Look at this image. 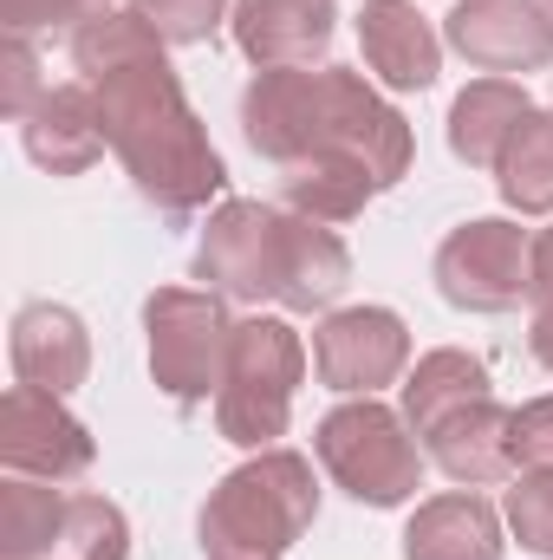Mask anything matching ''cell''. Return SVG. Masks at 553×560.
I'll return each instance as SVG.
<instances>
[{
	"instance_id": "cb8c5ba5",
	"label": "cell",
	"mask_w": 553,
	"mask_h": 560,
	"mask_svg": "<svg viewBox=\"0 0 553 560\" xmlns=\"http://www.w3.org/2000/svg\"><path fill=\"white\" fill-rule=\"evenodd\" d=\"M59 522H66V495L59 489H39L33 476H7L0 482V555L7 560H52Z\"/></svg>"
},
{
	"instance_id": "8992f818",
	"label": "cell",
	"mask_w": 553,
	"mask_h": 560,
	"mask_svg": "<svg viewBox=\"0 0 553 560\" xmlns=\"http://www.w3.org/2000/svg\"><path fill=\"white\" fill-rule=\"evenodd\" d=\"M436 293L462 313H508L534 293V242L502 222V215H482V222H462L443 235L436 248Z\"/></svg>"
},
{
	"instance_id": "7402d4cb",
	"label": "cell",
	"mask_w": 553,
	"mask_h": 560,
	"mask_svg": "<svg viewBox=\"0 0 553 560\" xmlns=\"http://www.w3.org/2000/svg\"><path fill=\"white\" fill-rule=\"evenodd\" d=\"M372 196H378V183H372V170L352 163V156H306V163L280 170V202H286L293 215L326 222V229L365 215Z\"/></svg>"
},
{
	"instance_id": "7a4b0ae2",
	"label": "cell",
	"mask_w": 553,
	"mask_h": 560,
	"mask_svg": "<svg viewBox=\"0 0 553 560\" xmlns=\"http://www.w3.org/2000/svg\"><path fill=\"white\" fill-rule=\"evenodd\" d=\"M319 515V482L299 450H255L228 469L202 502V555L209 560H286Z\"/></svg>"
},
{
	"instance_id": "d6986e66",
	"label": "cell",
	"mask_w": 553,
	"mask_h": 560,
	"mask_svg": "<svg viewBox=\"0 0 553 560\" xmlns=\"http://www.w3.org/2000/svg\"><path fill=\"white\" fill-rule=\"evenodd\" d=\"M404 560H502V515L475 495H430L404 528Z\"/></svg>"
},
{
	"instance_id": "e575fe53",
	"label": "cell",
	"mask_w": 553,
	"mask_h": 560,
	"mask_svg": "<svg viewBox=\"0 0 553 560\" xmlns=\"http://www.w3.org/2000/svg\"><path fill=\"white\" fill-rule=\"evenodd\" d=\"M548 13H553V0H548Z\"/></svg>"
},
{
	"instance_id": "1f68e13d",
	"label": "cell",
	"mask_w": 553,
	"mask_h": 560,
	"mask_svg": "<svg viewBox=\"0 0 553 560\" xmlns=\"http://www.w3.org/2000/svg\"><path fill=\"white\" fill-rule=\"evenodd\" d=\"M528 346H534V359L553 372V293L548 300H534V326H528Z\"/></svg>"
},
{
	"instance_id": "9a60e30c",
	"label": "cell",
	"mask_w": 553,
	"mask_h": 560,
	"mask_svg": "<svg viewBox=\"0 0 553 560\" xmlns=\"http://www.w3.org/2000/svg\"><path fill=\"white\" fill-rule=\"evenodd\" d=\"M26 156L46 176H85L111 143H105V118H98V92L92 85H59L33 105V118L20 125Z\"/></svg>"
},
{
	"instance_id": "30bf717a",
	"label": "cell",
	"mask_w": 553,
	"mask_h": 560,
	"mask_svg": "<svg viewBox=\"0 0 553 560\" xmlns=\"http://www.w3.org/2000/svg\"><path fill=\"white\" fill-rule=\"evenodd\" d=\"M196 280L222 300H274L280 287V209L222 202L196 242Z\"/></svg>"
},
{
	"instance_id": "7c38bea8",
	"label": "cell",
	"mask_w": 553,
	"mask_h": 560,
	"mask_svg": "<svg viewBox=\"0 0 553 560\" xmlns=\"http://www.w3.org/2000/svg\"><path fill=\"white\" fill-rule=\"evenodd\" d=\"M319 112H326V79L313 66L255 72V85L242 92V131L255 143V156H268L280 170L319 150Z\"/></svg>"
},
{
	"instance_id": "4dcf8cb0",
	"label": "cell",
	"mask_w": 553,
	"mask_h": 560,
	"mask_svg": "<svg viewBox=\"0 0 553 560\" xmlns=\"http://www.w3.org/2000/svg\"><path fill=\"white\" fill-rule=\"evenodd\" d=\"M0 20H7V33H33V26H59V20L79 26V0H0Z\"/></svg>"
},
{
	"instance_id": "83f0119b",
	"label": "cell",
	"mask_w": 553,
	"mask_h": 560,
	"mask_svg": "<svg viewBox=\"0 0 553 560\" xmlns=\"http://www.w3.org/2000/svg\"><path fill=\"white\" fill-rule=\"evenodd\" d=\"M138 13L156 26L163 46H202L228 20V0H138Z\"/></svg>"
},
{
	"instance_id": "836d02e7",
	"label": "cell",
	"mask_w": 553,
	"mask_h": 560,
	"mask_svg": "<svg viewBox=\"0 0 553 560\" xmlns=\"http://www.w3.org/2000/svg\"><path fill=\"white\" fill-rule=\"evenodd\" d=\"M98 13H118V0H79V26L98 20Z\"/></svg>"
},
{
	"instance_id": "9c48e42d",
	"label": "cell",
	"mask_w": 553,
	"mask_h": 560,
	"mask_svg": "<svg viewBox=\"0 0 553 560\" xmlns=\"http://www.w3.org/2000/svg\"><path fill=\"white\" fill-rule=\"evenodd\" d=\"M0 463L33 482H79L98 463V443L52 392L13 385L0 398Z\"/></svg>"
},
{
	"instance_id": "5bb4252c",
	"label": "cell",
	"mask_w": 553,
	"mask_h": 560,
	"mask_svg": "<svg viewBox=\"0 0 553 560\" xmlns=\"http://www.w3.org/2000/svg\"><path fill=\"white\" fill-rule=\"evenodd\" d=\"M7 352H13V378L33 392H52V398L79 392L92 378V332L72 306H52V300H33L13 313Z\"/></svg>"
},
{
	"instance_id": "d4e9b609",
	"label": "cell",
	"mask_w": 553,
	"mask_h": 560,
	"mask_svg": "<svg viewBox=\"0 0 553 560\" xmlns=\"http://www.w3.org/2000/svg\"><path fill=\"white\" fill-rule=\"evenodd\" d=\"M143 52H163V39H156V26L143 20L138 7H118V13H98V20L72 26V66L85 79H105L111 66L143 59Z\"/></svg>"
},
{
	"instance_id": "4fadbf2b",
	"label": "cell",
	"mask_w": 553,
	"mask_h": 560,
	"mask_svg": "<svg viewBox=\"0 0 553 560\" xmlns=\"http://www.w3.org/2000/svg\"><path fill=\"white\" fill-rule=\"evenodd\" d=\"M235 46L248 52L255 72L274 66H319L339 33L332 0H235Z\"/></svg>"
},
{
	"instance_id": "484cf974",
	"label": "cell",
	"mask_w": 553,
	"mask_h": 560,
	"mask_svg": "<svg viewBox=\"0 0 553 560\" xmlns=\"http://www.w3.org/2000/svg\"><path fill=\"white\" fill-rule=\"evenodd\" d=\"M52 560H131V522L105 495H66Z\"/></svg>"
},
{
	"instance_id": "2e32d148",
	"label": "cell",
	"mask_w": 553,
	"mask_h": 560,
	"mask_svg": "<svg viewBox=\"0 0 553 560\" xmlns=\"http://www.w3.org/2000/svg\"><path fill=\"white\" fill-rule=\"evenodd\" d=\"M358 46H365V66L391 92H430L436 72H443V39L430 33V20L416 13L411 0H365Z\"/></svg>"
},
{
	"instance_id": "277c9868",
	"label": "cell",
	"mask_w": 553,
	"mask_h": 560,
	"mask_svg": "<svg viewBox=\"0 0 553 560\" xmlns=\"http://www.w3.org/2000/svg\"><path fill=\"white\" fill-rule=\"evenodd\" d=\"M306 372V346L286 319H242L228 346V372L215 392V430L235 450H274L293 418V392Z\"/></svg>"
},
{
	"instance_id": "8fae6325",
	"label": "cell",
	"mask_w": 553,
	"mask_h": 560,
	"mask_svg": "<svg viewBox=\"0 0 553 560\" xmlns=\"http://www.w3.org/2000/svg\"><path fill=\"white\" fill-rule=\"evenodd\" d=\"M443 39L475 72H541L553 66V13L541 0H456L443 20Z\"/></svg>"
},
{
	"instance_id": "3957f363",
	"label": "cell",
	"mask_w": 553,
	"mask_h": 560,
	"mask_svg": "<svg viewBox=\"0 0 553 560\" xmlns=\"http://www.w3.org/2000/svg\"><path fill=\"white\" fill-rule=\"evenodd\" d=\"M313 450L326 463V476L365 502V509H404L423 489V450L404 411L378 405V398H352L339 411H326L313 430Z\"/></svg>"
},
{
	"instance_id": "44dd1931",
	"label": "cell",
	"mask_w": 553,
	"mask_h": 560,
	"mask_svg": "<svg viewBox=\"0 0 553 560\" xmlns=\"http://www.w3.org/2000/svg\"><path fill=\"white\" fill-rule=\"evenodd\" d=\"M528 112H534V105H528V92H521L515 79H475V85H462L456 105H449V150H456L469 170H495L502 150H508V138H515V125H521Z\"/></svg>"
},
{
	"instance_id": "603a6c76",
	"label": "cell",
	"mask_w": 553,
	"mask_h": 560,
	"mask_svg": "<svg viewBox=\"0 0 553 560\" xmlns=\"http://www.w3.org/2000/svg\"><path fill=\"white\" fill-rule=\"evenodd\" d=\"M502 202L521 215H553V112H528L495 163Z\"/></svg>"
},
{
	"instance_id": "ba28073f",
	"label": "cell",
	"mask_w": 553,
	"mask_h": 560,
	"mask_svg": "<svg viewBox=\"0 0 553 560\" xmlns=\"http://www.w3.org/2000/svg\"><path fill=\"white\" fill-rule=\"evenodd\" d=\"M411 365V326L391 306H345L326 313V326L313 332V372L326 392L345 398H378L385 385H398Z\"/></svg>"
},
{
	"instance_id": "ffe728a7",
	"label": "cell",
	"mask_w": 553,
	"mask_h": 560,
	"mask_svg": "<svg viewBox=\"0 0 553 560\" xmlns=\"http://www.w3.org/2000/svg\"><path fill=\"white\" fill-rule=\"evenodd\" d=\"M482 398H495L489 365H482L475 352L436 346V352L416 359V372L404 378V423H411L416 443H423V436H436L443 423L456 418V411H469V405H482Z\"/></svg>"
},
{
	"instance_id": "f1b7e54d",
	"label": "cell",
	"mask_w": 553,
	"mask_h": 560,
	"mask_svg": "<svg viewBox=\"0 0 553 560\" xmlns=\"http://www.w3.org/2000/svg\"><path fill=\"white\" fill-rule=\"evenodd\" d=\"M39 98H46V85H39V52L26 46V33H7V46H0V112H7L13 125H26Z\"/></svg>"
},
{
	"instance_id": "e0dca14e",
	"label": "cell",
	"mask_w": 553,
	"mask_h": 560,
	"mask_svg": "<svg viewBox=\"0 0 553 560\" xmlns=\"http://www.w3.org/2000/svg\"><path fill=\"white\" fill-rule=\"evenodd\" d=\"M345 287H352V255H345V242H339L326 222L280 209V287H274L280 306H286V313H319V306H332Z\"/></svg>"
},
{
	"instance_id": "f546056e",
	"label": "cell",
	"mask_w": 553,
	"mask_h": 560,
	"mask_svg": "<svg viewBox=\"0 0 553 560\" xmlns=\"http://www.w3.org/2000/svg\"><path fill=\"white\" fill-rule=\"evenodd\" d=\"M515 463L521 469H553V398H534L515 411Z\"/></svg>"
},
{
	"instance_id": "6da1fadb",
	"label": "cell",
	"mask_w": 553,
	"mask_h": 560,
	"mask_svg": "<svg viewBox=\"0 0 553 560\" xmlns=\"http://www.w3.org/2000/svg\"><path fill=\"white\" fill-rule=\"evenodd\" d=\"M98 92V118H105V143L125 163V176L138 183L143 202H156L163 215H196L222 196L228 170L222 150L209 143L202 118L183 98V79L169 72L163 52H143L111 66L105 79H85Z\"/></svg>"
},
{
	"instance_id": "52a82bcc",
	"label": "cell",
	"mask_w": 553,
	"mask_h": 560,
	"mask_svg": "<svg viewBox=\"0 0 553 560\" xmlns=\"http://www.w3.org/2000/svg\"><path fill=\"white\" fill-rule=\"evenodd\" d=\"M319 79H326V112H319V150L313 156H352L372 170L378 189L404 183V170H411L404 112H391L365 85V72H352V66H319Z\"/></svg>"
},
{
	"instance_id": "4316f807",
	"label": "cell",
	"mask_w": 553,
	"mask_h": 560,
	"mask_svg": "<svg viewBox=\"0 0 553 560\" xmlns=\"http://www.w3.org/2000/svg\"><path fill=\"white\" fill-rule=\"evenodd\" d=\"M508 528L528 555L553 560V469H521L508 482Z\"/></svg>"
},
{
	"instance_id": "ac0fdd59",
	"label": "cell",
	"mask_w": 553,
	"mask_h": 560,
	"mask_svg": "<svg viewBox=\"0 0 553 560\" xmlns=\"http://www.w3.org/2000/svg\"><path fill=\"white\" fill-rule=\"evenodd\" d=\"M436 469L462 489H489V482H515V411H502L495 398L456 411L436 436H423Z\"/></svg>"
},
{
	"instance_id": "d6a6232c",
	"label": "cell",
	"mask_w": 553,
	"mask_h": 560,
	"mask_svg": "<svg viewBox=\"0 0 553 560\" xmlns=\"http://www.w3.org/2000/svg\"><path fill=\"white\" fill-rule=\"evenodd\" d=\"M548 293H553V229L534 235V300H548Z\"/></svg>"
},
{
	"instance_id": "5b68a950",
	"label": "cell",
	"mask_w": 553,
	"mask_h": 560,
	"mask_svg": "<svg viewBox=\"0 0 553 560\" xmlns=\"http://www.w3.org/2000/svg\"><path fill=\"white\" fill-rule=\"evenodd\" d=\"M143 332H150V378L163 398L202 405L209 392H222L228 346H235V319H228L222 293L156 287L143 300Z\"/></svg>"
}]
</instances>
